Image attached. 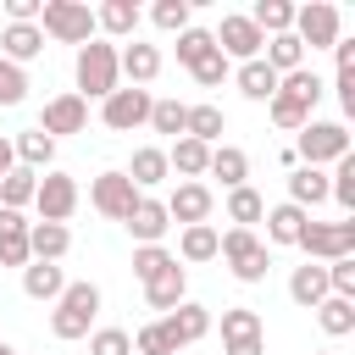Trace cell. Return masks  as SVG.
Listing matches in <instances>:
<instances>
[{
  "mask_svg": "<svg viewBox=\"0 0 355 355\" xmlns=\"http://www.w3.org/2000/svg\"><path fill=\"white\" fill-rule=\"evenodd\" d=\"M100 316V288L94 283H67L61 288V300H55V316H50V333L55 338H83L89 333V322Z\"/></svg>",
  "mask_w": 355,
  "mask_h": 355,
  "instance_id": "cell-1",
  "label": "cell"
},
{
  "mask_svg": "<svg viewBox=\"0 0 355 355\" xmlns=\"http://www.w3.org/2000/svg\"><path fill=\"white\" fill-rule=\"evenodd\" d=\"M111 89H116V44L89 39L78 50V100L89 105V100H105Z\"/></svg>",
  "mask_w": 355,
  "mask_h": 355,
  "instance_id": "cell-2",
  "label": "cell"
},
{
  "mask_svg": "<svg viewBox=\"0 0 355 355\" xmlns=\"http://www.w3.org/2000/svg\"><path fill=\"white\" fill-rule=\"evenodd\" d=\"M216 255L233 266L239 283H261V277H266V244H261L250 227H227V233H216Z\"/></svg>",
  "mask_w": 355,
  "mask_h": 355,
  "instance_id": "cell-3",
  "label": "cell"
},
{
  "mask_svg": "<svg viewBox=\"0 0 355 355\" xmlns=\"http://www.w3.org/2000/svg\"><path fill=\"white\" fill-rule=\"evenodd\" d=\"M39 33H50V39H61V44H89L94 39V11L83 6V0H44V11H39Z\"/></svg>",
  "mask_w": 355,
  "mask_h": 355,
  "instance_id": "cell-4",
  "label": "cell"
},
{
  "mask_svg": "<svg viewBox=\"0 0 355 355\" xmlns=\"http://www.w3.org/2000/svg\"><path fill=\"white\" fill-rule=\"evenodd\" d=\"M344 155H349V128L344 122H305L300 128L294 161H305V166L322 172V161H344Z\"/></svg>",
  "mask_w": 355,
  "mask_h": 355,
  "instance_id": "cell-5",
  "label": "cell"
},
{
  "mask_svg": "<svg viewBox=\"0 0 355 355\" xmlns=\"http://www.w3.org/2000/svg\"><path fill=\"white\" fill-rule=\"evenodd\" d=\"M300 250L316 255V261H344V255H355V222H311L305 216Z\"/></svg>",
  "mask_w": 355,
  "mask_h": 355,
  "instance_id": "cell-6",
  "label": "cell"
},
{
  "mask_svg": "<svg viewBox=\"0 0 355 355\" xmlns=\"http://www.w3.org/2000/svg\"><path fill=\"white\" fill-rule=\"evenodd\" d=\"M300 44L311 50H333L338 44V6L327 0H311V6H294V28H288Z\"/></svg>",
  "mask_w": 355,
  "mask_h": 355,
  "instance_id": "cell-7",
  "label": "cell"
},
{
  "mask_svg": "<svg viewBox=\"0 0 355 355\" xmlns=\"http://www.w3.org/2000/svg\"><path fill=\"white\" fill-rule=\"evenodd\" d=\"M89 200H94V211H100V216L128 222V211L139 205V189L128 183V172H100V178L89 183Z\"/></svg>",
  "mask_w": 355,
  "mask_h": 355,
  "instance_id": "cell-8",
  "label": "cell"
},
{
  "mask_svg": "<svg viewBox=\"0 0 355 355\" xmlns=\"http://www.w3.org/2000/svg\"><path fill=\"white\" fill-rule=\"evenodd\" d=\"M211 44L227 55V61H261V28L250 22V17H222V28L211 33Z\"/></svg>",
  "mask_w": 355,
  "mask_h": 355,
  "instance_id": "cell-9",
  "label": "cell"
},
{
  "mask_svg": "<svg viewBox=\"0 0 355 355\" xmlns=\"http://www.w3.org/2000/svg\"><path fill=\"white\" fill-rule=\"evenodd\" d=\"M100 116H105L111 133H133L139 122H150V89H111Z\"/></svg>",
  "mask_w": 355,
  "mask_h": 355,
  "instance_id": "cell-10",
  "label": "cell"
},
{
  "mask_svg": "<svg viewBox=\"0 0 355 355\" xmlns=\"http://www.w3.org/2000/svg\"><path fill=\"white\" fill-rule=\"evenodd\" d=\"M33 205H39V222H61L67 227V216L78 211V183L67 172H44V183L33 189Z\"/></svg>",
  "mask_w": 355,
  "mask_h": 355,
  "instance_id": "cell-11",
  "label": "cell"
},
{
  "mask_svg": "<svg viewBox=\"0 0 355 355\" xmlns=\"http://www.w3.org/2000/svg\"><path fill=\"white\" fill-rule=\"evenodd\" d=\"M161 205H166V222L200 227V222L211 216V189H205V183H178V189H172V200H161Z\"/></svg>",
  "mask_w": 355,
  "mask_h": 355,
  "instance_id": "cell-12",
  "label": "cell"
},
{
  "mask_svg": "<svg viewBox=\"0 0 355 355\" xmlns=\"http://www.w3.org/2000/svg\"><path fill=\"white\" fill-rule=\"evenodd\" d=\"M161 327H166V338L183 349V344H200V338L211 333V311H205V305H194V300H183L178 311H166V316H161Z\"/></svg>",
  "mask_w": 355,
  "mask_h": 355,
  "instance_id": "cell-13",
  "label": "cell"
},
{
  "mask_svg": "<svg viewBox=\"0 0 355 355\" xmlns=\"http://www.w3.org/2000/svg\"><path fill=\"white\" fill-rule=\"evenodd\" d=\"M89 128V105L78 100V94H55L50 105H44V122H39V133H83Z\"/></svg>",
  "mask_w": 355,
  "mask_h": 355,
  "instance_id": "cell-14",
  "label": "cell"
},
{
  "mask_svg": "<svg viewBox=\"0 0 355 355\" xmlns=\"http://www.w3.org/2000/svg\"><path fill=\"white\" fill-rule=\"evenodd\" d=\"M183 288H189V277H183V266L172 261V266H161V272L144 283V300H150V311H178V305H183Z\"/></svg>",
  "mask_w": 355,
  "mask_h": 355,
  "instance_id": "cell-15",
  "label": "cell"
},
{
  "mask_svg": "<svg viewBox=\"0 0 355 355\" xmlns=\"http://www.w3.org/2000/svg\"><path fill=\"white\" fill-rule=\"evenodd\" d=\"M28 227L22 211H0V266H28Z\"/></svg>",
  "mask_w": 355,
  "mask_h": 355,
  "instance_id": "cell-16",
  "label": "cell"
},
{
  "mask_svg": "<svg viewBox=\"0 0 355 355\" xmlns=\"http://www.w3.org/2000/svg\"><path fill=\"white\" fill-rule=\"evenodd\" d=\"M166 227H172V222H166V205L139 194V205L128 211V233H133L139 244H161V233H166Z\"/></svg>",
  "mask_w": 355,
  "mask_h": 355,
  "instance_id": "cell-17",
  "label": "cell"
},
{
  "mask_svg": "<svg viewBox=\"0 0 355 355\" xmlns=\"http://www.w3.org/2000/svg\"><path fill=\"white\" fill-rule=\"evenodd\" d=\"M72 250V233L61 222H33L28 227V261H61Z\"/></svg>",
  "mask_w": 355,
  "mask_h": 355,
  "instance_id": "cell-18",
  "label": "cell"
},
{
  "mask_svg": "<svg viewBox=\"0 0 355 355\" xmlns=\"http://www.w3.org/2000/svg\"><path fill=\"white\" fill-rule=\"evenodd\" d=\"M61 288H67V272H61L55 261L22 266V294H28V300H61Z\"/></svg>",
  "mask_w": 355,
  "mask_h": 355,
  "instance_id": "cell-19",
  "label": "cell"
},
{
  "mask_svg": "<svg viewBox=\"0 0 355 355\" xmlns=\"http://www.w3.org/2000/svg\"><path fill=\"white\" fill-rule=\"evenodd\" d=\"M288 300L294 305H305V311H316L322 300H327V266H294V277H288Z\"/></svg>",
  "mask_w": 355,
  "mask_h": 355,
  "instance_id": "cell-20",
  "label": "cell"
},
{
  "mask_svg": "<svg viewBox=\"0 0 355 355\" xmlns=\"http://www.w3.org/2000/svg\"><path fill=\"white\" fill-rule=\"evenodd\" d=\"M0 44H6V61L22 67V61H33V55L44 50V33H39V22H11V28L0 33Z\"/></svg>",
  "mask_w": 355,
  "mask_h": 355,
  "instance_id": "cell-21",
  "label": "cell"
},
{
  "mask_svg": "<svg viewBox=\"0 0 355 355\" xmlns=\"http://www.w3.org/2000/svg\"><path fill=\"white\" fill-rule=\"evenodd\" d=\"M116 72H128V78H133V89H144V83H150V78L161 72V50H155V44H139V39H133V44H128V50L116 55Z\"/></svg>",
  "mask_w": 355,
  "mask_h": 355,
  "instance_id": "cell-22",
  "label": "cell"
},
{
  "mask_svg": "<svg viewBox=\"0 0 355 355\" xmlns=\"http://www.w3.org/2000/svg\"><path fill=\"white\" fill-rule=\"evenodd\" d=\"M166 166L178 172V178H205V166H211V144H200V139H178L172 150H166Z\"/></svg>",
  "mask_w": 355,
  "mask_h": 355,
  "instance_id": "cell-23",
  "label": "cell"
},
{
  "mask_svg": "<svg viewBox=\"0 0 355 355\" xmlns=\"http://www.w3.org/2000/svg\"><path fill=\"white\" fill-rule=\"evenodd\" d=\"M222 128H227V116H222V105H189V116H183V139H200V144H216L222 139Z\"/></svg>",
  "mask_w": 355,
  "mask_h": 355,
  "instance_id": "cell-24",
  "label": "cell"
},
{
  "mask_svg": "<svg viewBox=\"0 0 355 355\" xmlns=\"http://www.w3.org/2000/svg\"><path fill=\"white\" fill-rule=\"evenodd\" d=\"M205 172L222 178L227 189H244V178H250V155L233 150V144H211V166H205Z\"/></svg>",
  "mask_w": 355,
  "mask_h": 355,
  "instance_id": "cell-25",
  "label": "cell"
},
{
  "mask_svg": "<svg viewBox=\"0 0 355 355\" xmlns=\"http://www.w3.org/2000/svg\"><path fill=\"white\" fill-rule=\"evenodd\" d=\"M94 28H105V33H116V39H133V33H139V6H133V0H105V6L94 11Z\"/></svg>",
  "mask_w": 355,
  "mask_h": 355,
  "instance_id": "cell-26",
  "label": "cell"
},
{
  "mask_svg": "<svg viewBox=\"0 0 355 355\" xmlns=\"http://www.w3.org/2000/svg\"><path fill=\"white\" fill-rule=\"evenodd\" d=\"M266 67H272L277 78L300 72V67H305V44H300L294 33H272V39H266Z\"/></svg>",
  "mask_w": 355,
  "mask_h": 355,
  "instance_id": "cell-27",
  "label": "cell"
},
{
  "mask_svg": "<svg viewBox=\"0 0 355 355\" xmlns=\"http://www.w3.org/2000/svg\"><path fill=\"white\" fill-rule=\"evenodd\" d=\"M11 155H17L28 172H39V166H50V161H55V139H50V133H39V128H28V133H17Z\"/></svg>",
  "mask_w": 355,
  "mask_h": 355,
  "instance_id": "cell-28",
  "label": "cell"
},
{
  "mask_svg": "<svg viewBox=\"0 0 355 355\" xmlns=\"http://www.w3.org/2000/svg\"><path fill=\"white\" fill-rule=\"evenodd\" d=\"M172 166H166V150H155V144H144V150H133V166H128V183L133 189H155L161 178H166Z\"/></svg>",
  "mask_w": 355,
  "mask_h": 355,
  "instance_id": "cell-29",
  "label": "cell"
},
{
  "mask_svg": "<svg viewBox=\"0 0 355 355\" xmlns=\"http://www.w3.org/2000/svg\"><path fill=\"white\" fill-rule=\"evenodd\" d=\"M322 200H327V178L316 166H294L288 172V205L305 211V205H322Z\"/></svg>",
  "mask_w": 355,
  "mask_h": 355,
  "instance_id": "cell-30",
  "label": "cell"
},
{
  "mask_svg": "<svg viewBox=\"0 0 355 355\" xmlns=\"http://www.w3.org/2000/svg\"><path fill=\"white\" fill-rule=\"evenodd\" d=\"M300 227H305V211H300V205L283 200V205L266 211V239H272V244H300Z\"/></svg>",
  "mask_w": 355,
  "mask_h": 355,
  "instance_id": "cell-31",
  "label": "cell"
},
{
  "mask_svg": "<svg viewBox=\"0 0 355 355\" xmlns=\"http://www.w3.org/2000/svg\"><path fill=\"white\" fill-rule=\"evenodd\" d=\"M316 322H322V333H327V338H344V333H355V300H338V294H327V300L316 305Z\"/></svg>",
  "mask_w": 355,
  "mask_h": 355,
  "instance_id": "cell-32",
  "label": "cell"
},
{
  "mask_svg": "<svg viewBox=\"0 0 355 355\" xmlns=\"http://www.w3.org/2000/svg\"><path fill=\"white\" fill-rule=\"evenodd\" d=\"M33 189H39V172H28V166H11V172L0 178V211H22V205L33 200Z\"/></svg>",
  "mask_w": 355,
  "mask_h": 355,
  "instance_id": "cell-33",
  "label": "cell"
},
{
  "mask_svg": "<svg viewBox=\"0 0 355 355\" xmlns=\"http://www.w3.org/2000/svg\"><path fill=\"white\" fill-rule=\"evenodd\" d=\"M227 216H233V227H250L255 233V222L266 216V200L244 183V189H227Z\"/></svg>",
  "mask_w": 355,
  "mask_h": 355,
  "instance_id": "cell-34",
  "label": "cell"
},
{
  "mask_svg": "<svg viewBox=\"0 0 355 355\" xmlns=\"http://www.w3.org/2000/svg\"><path fill=\"white\" fill-rule=\"evenodd\" d=\"M239 89H244V100H272L277 94V72L266 61H244L239 67Z\"/></svg>",
  "mask_w": 355,
  "mask_h": 355,
  "instance_id": "cell-35",
  "label": "cell"
},
{
  "mask_svg": "<svg viewBox=\"0 0 355 355\" xmlns=\"http://www.w3.org/2000/svg\"><path fill=\"white\" fill-rule=\"evenodd\" d=\"M250 22L261 28V39H266V33H288V28H294V6H288V0H261V6L250 11Z\"/></svg>",
  "mask_w": 355,
  "mask_h": 355,
  "instance_id": "cell-36",
  "label": "cell"
},
{
  "mask_svg": "<svg viewBox=\"0 0 355 355\" xmlns=\"http://www.w3.org/2000/svg\"><path fill=\"white\" fill-rule=\"evenodd\" d=\"M277 89H283V94H294V100H300L305 111H311V105L322 100V78H316L311 67H300V72H288V78H277Z\"/></svg>",
  "mask_w": 355,
  "mask_h": 355,
  "instance_id": "cell-37",
  "label": "cell"
},
{
  "mask_svg": "<svg viewBox=\"0 0 355 355\" xmlns=\"http://www.w3.org/2000/svg\"><path fill=\"white\" fill-rule=\"evenodd\" d=\"M183 261H216V227L200 222V227H183Z\"/></svg>",
  "mask_w": 355,
  "mask_h": 355,
  "instance_id": "cell-38",
  "label": "cell"
},
{
  "mask_svg": "<svg viewBox=\"0 0 355 355\" xmlns=\"http://www.w3.org/2000/svg\"><path fill=\"white\" fill-rule=\"evenodd\" d=\"M233 338H261V316H255L250 305L222 311V344H233Z\"/></svg>",
  "mask_w": 355,
  "mask_h": 355,
  "instance_id": "cell-39",
  "label": "cell"
},
{
  "mask_svg": "<svg viewBox=\"0 0 355 355\" xmlns=\"http://www.w3.org/2000/svg\"><path fill=\"white\" fill-rule=\"evenodd\" d=\"M266 105H272V122H277V128H288V133H300V128L311 122V111H305V105H300L294 94H283V89H277V94H272Z\"/></svg>",
  "mask_w": 355,
  "mask_h": 355,
  "instance_id": "cell-40",
  "label": "cell"
},
{
  "mask_svg": "<svg viewBox=\"0 0 355 355\" xmlns=\"http://www.w3.org/2000/svg\"><path fill=\"white\" fill-rule=\"evenodd\" d=\"M183 116H189L183 100H150V128L155 133H183Z\"/></svg>",
  "mask_w": 355,
  "mask_h": 355,
  "instance_id": "cell-41",
  "label": "cell"
},
{
  "mask_svg": "<svg viewBox=\"0 0 355 355\" xmlns=\"http://www.w3.org/2000/svg\"><path fill=\"white\" fill-rule=\"evenodd\" d=\"M150 22H155L161 33H183V28H189V0H155Z\"/></svg>",
  "mask_w": 355,
  "mask_h": 355,
  "instance_id": "cell-42",
  "label": "cell"
},
{
  "mask_svg": "<svg viewBox=\"0 0 355 355\" xmlns=\"http://www.w3.org/2000/svg\"><path fill=\"white\" fill-rule=\"evenodd\" d=\"M172 261H178V255H166L161 244H139V250H133V277L150 283V277H155L161 266H172Z\"/></svg>",
  "mask_w": 355,
  "mask_h": 355,
  "instance_id": "cell-43",
  "label": "cell"
},
{
  "mask_svg": "<svg viewBox=\"0 0 355 355\" xmlns=\"http://www.w3.org/2000/svg\"><path fill=\"white\" fill-rule=\"evenodd\" d=\"M133 349H139V355H178V344L166 338V327H161V322H144V327L133 333Z\"/></svg>",
  "mask_w": 355,
  "mask_h": 355,
  "instance_id": "cell-44",
  "label": "cell"
},
{
  "mask_svg": "<svg viewBox=\"0 0 355 355\" xmlns=\"http://www.w3.org/2000/svg\"><path fill=\"white\" fill-rule=\"evenodd\" d=\"M211 50H216V44H211L205 28H183V33H178V61H183V67H194V61L211 55Z\"/></svg>",
  "mask_w": 355,
  "mask_h": 355,
  "instance_id": "cell-45",
  "label": "cell"
},
{
  "mask_svg": "<svg viewBox=\"0 0 355 355\" xmlns=\"http://www.w3.org/2000/svg\"><path fill=\"white\" fill-rule=\"evenodd\" d=\"M327 294H338V300H355V255H344V261H327Z\"/></svg>",
  "mask_w": 355,
  "mask_h": 355,
  "instance_id": "cell-46",
  "label": "cell"
},
{
  "mask_svg": "<svg viewBox=\"0 0 355 355\" xmlns=\"http://www.w3.org/2000/svg\"><path fill=\"white\" fill-rule=\"evenodd\" d=\"M89 355H133V338H128L122 327H100V333L89 338Z\"/></svg>",
  "mask_w": 355,
  "mask_h": 355,
  "instance_id": "cell-47",
  "label": "cell"
},
{
  "mask_svg": "<svg viewBox=\"0 0 355 355\" xmlns=\"http://www.w3.org/2000/svg\"><path fill=\"white\" fill-rule=\"evenodd\" d=\"M22 94H28V72L0 61V105H22Z\"/></svg>",
  "mask_w": 355,
  "mask_h": 355,
  "instance_id": "cell-48",
  "label": "cell"
},
{
  "mask_svg": "<svg viewBox=\"0 0 355 355\" xmlns=\"http://www.w3.org/2000/svg\"><path fill=\"white\" fill-rule=\"evenodd\" d=\"M189 72H194V83H205V89H216V83L227 78V55H222V50H211V55H200V61H194Z\"/></svg>",
  "mask_w": 355,
  "mask_h": 355,
  "instance_id": "cell-49",
  "label": "cell"
},
{
  "mask_svg": "<svg viewBox=\"0 0 355 355\" xmlns=\"http://www.w3.org/2000/svg\"><path fill=\"white\" fill-rule=\"evenodd\" d=\"M39 11H44V0H6V17L11 22H33Z\"/></svg>",
  "mask_w": 355,
  "mask_h": 355,
  "instance_id": "cell-50",
  "label": "cell"
},
{
  "mask_svg": "<svg viewBox=\"0 0 355 355\" xmlns=\"http://www.w3.org/2000/svg\"><path fill=\"white\" fill-rule=\"evenodd\" d=\"M222 355H266V333H261V338H233Z\"/></svg>",
  "mask_w": 355,
  "mask_h": 355,
  "instance_id": "cell-51",
  "label": "cell"
},
{
  "mask_svg": "<svg viewBox=\"0 0 355 355\" xmlns=\"http://www.w3.org/2000/svg\"><path fill=\"white\" fill-rule=\"evenodd\" d=\"M338 105L355 116V72H338Z\"/></svg>",
  "mask_w": 355,
  "mask_h": 355,
  "instance_id": "cell-52",
  "label": "cell"
},
{
  "mask_svg": "<svg viewBox=\"0 0 355 355\" xmlns=\"http://www.w3.org/2000/svg\"><path fill=\"white\" fill-rule=\"evenodd\" d=\"M333 55H338V72H355V39H338Z\"/></svg>",
  "mask_w": 355,
  "mask_h": 355,
  "instance_id": "cell-53",
  "label": "cell"
},
{
  "mask_svg": "<svg viewBox=\"0 0 355 355\" xmlns=\"http://www.w3.org/2000/svg\"><path fill=\"white\" fill-rule=\"evenodd\" d=\"M11 166H17V155H11V139H0V178H6Z\"/></svg>",
  "mask_w": 355,
  "mask_h": 355,
  "instance_id": "cell-54",
  "label": "cell"
},
{
  "mask_svg": "<svg viewBox=\"0 0 355 355\" xmlns=\"http://www.w3.org/2000/svg\"><path fill=\"white\" fill-rule=\"evenodd\" d=\"M0 355H17V349H11V344H0Z\"/></svg>",
  "mask_w": 355,
  "mask_h": 355,
  "instance_id": "cell-55",
  "label": "cell"
},
{
  "mask_svg": "<svg viewBox=\"0 0 355 355\" xmlns=\"http://www.w3.org/2000/svg\"><path fill=\"white\" fill-rule=\"evenodd\" d=\"M316 355H338V349H316Z\"/></svg>",
  "mask_w": 355,
  "mask_h": 355,
  "instance_id": "cell-56",
  "label": "cell"
}]
</instances>
